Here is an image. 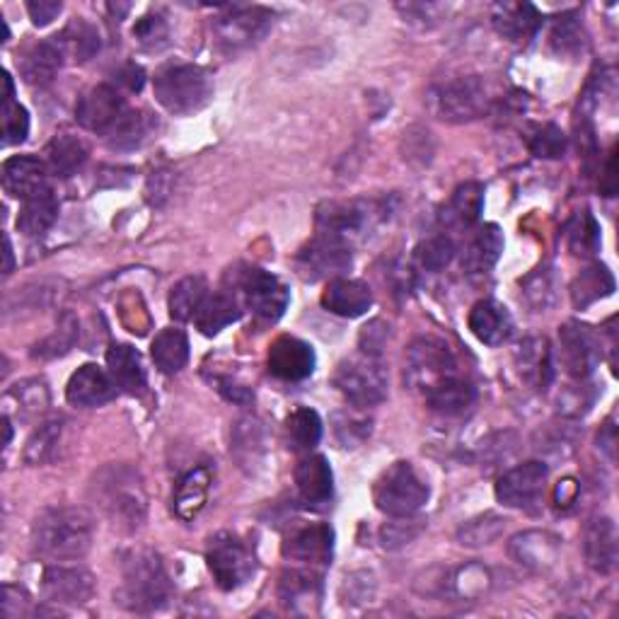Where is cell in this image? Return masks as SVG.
I'll use <instances>...</instances> for the list:
<instances>
[{"mask_svg":"<svg viewBox=\"0 0 619 619\" xmlns=\"http://www.w3.org/2000/svg\"><path fill=\"white\" fill-rule=\"evenodd\" d=\"M94 520L85 508H49L31 526V549L47 561L80 559L92 547Z\"/></svg>","mask_w":619,"mask_h":619,"instance_id":"cell-1","label":"cell"},{"mask_svg":"<svg viewBox=\"0 0 619 619\" xmlns=\"http://www.w3.org/2000/svg\"><path fill=\"white\" fill-rule=\"evenodd\" d=\"M173 595V583L163 559L153 549H136L124 559V583L116 603L131 612H155Z\"/></svg>","mask_w":619,"mask_h":619,"instance_id":"cell-2","label":"cell"},{"mask_svg":"<svg viewBox=\"0 0 619 619\" xmlns=\"http://www.w3.org/2000/svg\"><path fill=\"white\" fill-rule=\"evenodd\" d=\"M100 508L106 514L114 526L126 530H136L146 520V491L131 467L114 465L106 467L98 477L94 484Z\"/></svg>","mask_w":619,"mask_h":619,"instance_id":"cell-3","label":"cell"},{"mask_svg":"<svg viewBox=\"0 0 619 619\" xmlns=\"http://www.w3.org/2000/svg\"><path fill=\"white\" fill-rule=\"evenodd\" d=\"M155 98L169 114L189 116L204 110L213 100V80L201 66L175 63L157 71L153 80Z\"/></svg>","mask_w":619,"mask_h":619,"instance_id":"cell-4","label":"cell"},{"mask_svg":"<svg viewBox=\"0 0 619 619\" xmlns=\"http://www.w3.org/2000/svg\"><path fill=\"white\" fill-rule=\"evenodd\" d=\"M388 218V204L378 199H351V201H327L317 209V230L323 238L337 240L341 244H354Z\"/></svg>","mask_w":619,"mask_h":619,"instance_id":"cell-5","label":"cell"},{"mask_svg":"<svg viewBox=\"0 0 619 619\" xmlns=\"http://www.w3.org/2000/svg\"><path fill=\"white\" fill-rule=\"evenodd\" d=\"M372 501L390 518H412L429 501V484L412 463H394L372 487Z\"/></svg>","mask_w":619,"mask_h":619,"instance_id":"cell-6","label":"cell"},{"mask_svg":"<svg viewBox=\"0 0 619 619\" xmlns=\"http://www.w3.org/2000/svg\"><path fill=\"white\" fill-rule=\"evenodd\" d=\"M334 388L356 409L378 407L388 397V372L378 356L356 354L344 358L334 370Z\"/></svg>","mask_w":619,"mask_h":619,"instance_id":"cell-7","label":"cell"},{"mask_svg":"<svg viewBox=\"0 0 619 619\" xmlns=\"http://www.w3.org/2000/svg\"><path fill=\"white\" fill-rule=\"evenodd\" d=\"M489 90L487 83L479 76H460L447 83H441L431 92L433 112L445 122L465 124L475 122L489 112Z\"/></svg>","mask_w":619,"mask_h":619,"instance_id":"cell-8","label":"cell"},{"mask_svg":"<svg viewBox=\"0 0 619 619\" xmlns=\"http://www.w3.org/2000/svg\"><path fill=\"white\" fill-rule=\"evenodd\" d=\"M206 564L213 581L226 593L238 591L257 569V559H254L252 549L232 532H218V535L209 540Z\"/></svg>","mask_w":619,"mask_h":619,"instance_id":"cell-9","label":"cell"},{"mask_svg":"<svg viewBox=\"0 0 619 619\" xmlns=\"http://www.w3.org/2000/svg\"><path fill=\"white\" fill-rule=\"evenodd\" d=\"M404 376H407V382L414 390L429 392L431 388L439 386V382L460 376V372H457V361L453 351L447 349L441 339L424 337L416 339L409 346Z\"/></svg>","mask_w":619,"mask_h":619,"instance_id":"cell-10","label":"cell"},{"mask_svg":"<svg viewBox=\"0 0 619 619\" xmlns=\"http://www.w3.org/2000/svg\"><path fill=\"white\" fill-rule=\"evenodd\" d=\"M274 23V13L260 5H235L216 20L218 41L228 51H240L260 41Z\"/></svg>","mask_w":619,"mask_h":619,"instance_id":"cell-11","label":"cell"},{"mask_svg":"<svg viewBox=\"0 0 619 619\" xmlns=\"http://www.w3.org/2000/svg\"><path fill=\"white\" fill-rule=\"evenodd\" d=\"M547 477H549L547 465L538 460L522 463L514 469H508V472L496 482L498 504H504L506 508H522V510L535 508L544 494V487H547Z\"/></svg>","mask_w":619,"mask_h":619,"instance_id":"cell-12","label":"cell"},{"mask_svg":"<svg viewBox=\"0 0 619 619\" xmlns=\"http://www.w3.org/2000/svg\"><path fill=\"white\" fill-rule=\"evenodd\" d=\"M559 346L561 363L571 378L585 380L593 376L597 363L603 358L601 339L595 337L591 327L579 323H567L559 329Z\"/></svg>","mask_w":619,"mask_h":619,"instance_id":"cell-13","label":"cell"},{"mask_svg":"<svg viewBox=\"0 0 619 619\" xmlns=\"http://www.w3.org/2000/svg\"><path fill=\"white\" fill-rule=\"evenodd\" d=\"M244 303L264 323H276L288 307V288L264 269H248L242 276Z\"/></svg>","mask_w":619,"mask_h":619,"instance_id":"cell-14","label":"cell"},{"mask_svg":"<svg viewBox=\"0 0 619 619\" xmlns=\"http://www.w3.org/2000/svg\"><path fill=\"white\" fill-rule=\"evenodd\" d=\"M41 595L56 605H85L94 595V576L83 567L59 561L41 576Z\"/></svg>","mask_w":619,"mask_h":619,"instance_id":"cell-15","label":"cell"},{"mask_svg":"<svg viewBox=\"0 0 619 619\" xmlns=\"http://www.w3.org/2000/svg\"><path fill=\"white\" fill-rule=\"evenodd\" d=\"M129 110V104L112 85H94L76 104V116L80 126L94 134H106L122 119V114Z\"/></svg>","mask_w":619,"mask_h":619,"instance_id":"cell-16","label":"cell"},{"mask_svg":"<svg viewBox=\"0 0 619 619\" xmlns=\"http://www.w3.org/2000/svg\"><path fill=\"white\" fill-rule=\"evenodd\" d=\"M298 266H301V271L313 281L339 279L351 266V248L317 235V238L298 254Z\"/></svg>","mask_w":619,"mask_h":619,"instance_id":"cell-17","label":"cell"},{"mask_svg":"<svg viewBox=\"0 0 619 619\" xmlns=\"http://www.w3.org/2000/svg\"><path fill=\"white\" fill-rule=\"evenodd\" d=\"M315 351L307 341L298 337H279L269 346V370L271 376L286 382H301L313 376L315 370Z\"/></svg>","mask_w":619,"mask_h":619,"instance_id":"cell-18","label":"cell"},{"mask_svg":"<svg viewBox=\"0 0 619 619\" xmlns=\"http://www.w3.org/2000/svg\"><path fill=\"white\" fill-rule=\"evenodd\" d=\"M334 552V530L325 522L293 528L283 542V554L310 567H327Z\"/></svg>","mask_w":619,"mask_h":619,"instance_id":"cell-19","label":"cell"},{"mask_svg":"<svg viewBox=\"0 0 619 619\" xmlns=\"http://www.w3.org/2000/svg\"><path fill=\"white\" fill-rule=\"evenodd\" d=\"M116 382L112 380L110 370H104L94 363H85L76 372H73L66 388V400L73 407L92 409L102 407V404L112 402L116 397Z\"/></svg>","mask_w":619,"mask_h":619,"instance_id":"cell-20","label":"cell"},{"mask_svg":"<svg viewBox=\"0 0 619 619\" xmlns=\"http://www.w3.org/2000/svg\"><path fill=\"white\" fill-rule=\"evenodd\" d=\"M583 554L595 573H612L619 559V535L612 518L597 516L583 532Z\"/></svg>","mask_w":619,"mask_h":619,"instance_id":"cell-21","label":"cell"},{"mask_svg":"<svg viewBox=\"0 0 619 619\" xmlns=\"http://www.w3.org/2000/svg\"><path fill=\"white\" fill-rule=\"evenodd\" d=\"M298 496L310 508H323L334 496V477L327 457L307 455L295 467Z\"/></svg>","mask_w":619,"mask_h":619,"instance_id":"cell-22","label":"cell"},{"mask_svg":"<svg viewBox=\"0 0 619 619\" xmlns=\"http://www.w3.org/2000/svg\"><path fill=\"white\" fill-rule=\"evenodd\" d=\"M516 368L526 386L532 390H547L554 378V354L544 337L522 339L516 349Z\"/></svg>","mask_w":619,"mask_h":619,"instance_id":"cell-23","label":"cell"},{"mask_svg":"<svg viewBox=\"0 0 619 619\" xmlns=\"http://www.w3.org/2000/svg\"><path fill=\"white\" fill-rule=\"evenodd\" d=\"M49 187V167L39 157L15 155L3 165V189L20 201Z\"/></svg>","mask_w":619,"mask_h":619,"instance_id":"cell-24","label":"cell"},{"mask_svg":"<svg viewBox=\"0 0 619 619\" xmlns=\"http://www.w3.org/2000/svg\"><path fill=\"white\" fill-rule=\"evenodd\" d=\"M491 20L498 35L514 45H528L542 27V15L530 3H498Z\"/></svg>","mask_w":619,"mask_h":619,"instance_id":"cell-25","label":"cell"},{"mask_svg":"<svg viewBox=\"0 0 619 619\" xmlns=\"http://www.w3.org/2000/svg\"><path fill=\"white\" fill-rule=\"evenodd\" d=\"M323 305L329 310L332 315L354 319L366 315L370 305H372V291L363 283V281H354V279H332L327 283L325 293H323Z\"/></svg>","mask_w":619,"mask_h":619,"instance_id":"cell-26","label":"cell"},{"mask_svg":"<svg viewBox=\"0 0 619 619\" xmlns=\"http://www.w3.org/2000/svg\"><path fill=\"white\" fill-rule=\"evenodd\" d=\"M469 329L487 346H498L514 332V319L496 301H479L469 310Z\"/></svg>","mask_w":619,"mask_h":619,"instance_id":"cell-27","label":"cell"},{"mask_svg":"<svg viewBox=\"0 0 619 619\" xmlns=\"http://www.w3.org/2000/svg\"><path fill=\"white\" fill-rule=\"evenodd\" d=\"M484 211V187L479 181H465L453 191L443 209V223L447 228L469 230L477 226Z\"/></svg>","mask_w":619,"mask_h":619,"instance_id":"cell-28","label":"cell"},{"mask_svg":"<svg viewBox=\"0 0 619 619\" xmlns=\"http://www.w3.org/2000/svg\"><path fill=\"white\" fill-rule=\"evenodd\" d=\"M559 542L561 540L549 535V532L530 530L514 538V542H510V554H514V559L522 564V567L547 569L559 557Z\"/></svg>","mask_w":619,"mask_h":619,"instance_id":"cell-29","label":"cell"},{"mask_svg":"<svg viewBox=\"0 0 619 619\" xmlns=\"http://www.w3.org/2000/svg\"><path fill=\"white\" fill-rule=\"evenodd\" d=\"M106 370H110L116 388L129 394L143 392L148 382L143 358L129 344H114L110 351H106Z\"/></svg>","mask_w":619,"mask_h":619,"instance_id":"cell-30","label":"cell"},{"mask_svg":"<svg viewBox=\"0 0 619 619\" xmlns=\"http://www.w3.org/2000/svg\"><path fill=\"white\" fill-rule=\"evenodd\" d=\"M501 252H504V232L498 226H484L475 232V238L463 252V269L467 274L482 276L494 269Z\"/></svg>","mask_w":619,"mask_h":619,"instance_id":"cell-31","label":"cell"},{"mask_svg":"<svg viewBox=\"0 0 619 619\" xmlns=\"http://www.w3.org/2000/svg\"><path fill=\"white\" fill-rule=\"evenodd\" d=\"M63 49L59 47V41H39V45L31 47L25 56L23 63H20V71H23V78L29 85H39L45 88L63 66Z\"/></svg>","mask_w":619,"mask_h":619,"instance_id":"cell-32","label":"cell"},{"mask_svg":"<svg viewBox=\"0 0 619 619\" xmlns=\"http://www.w3.org/2000/svg\"><path fill=\"white\" fill-rule=\"evenodd\" d=\"M56 218H59V199L53 194V189L47 187L23 201V209H20L17 216V230L29 235V238H35V235H45Z\"/></svg>","mask_w":619,"mask_h":619,"instance_id":"cell-33","label":"cell"},{"mask_svg":"<svg viewBox=\"0 0 619 619\" xmlns=\"http://www.w3.org/2000/svg\"><path fill=\"white\" fill-rule=\"evenodd\" d=\"M477 397V392L472 388V382H467L465 378L455 376L447 378L439 386L431 388L429 392H424V400L435 414L443 416H457L465 409L472 407V402Z\"/></svg>","mask_w":619,"mask_h":619,"instance_id":"cell-34","label":"cell"},{"mask_svg":"<svg viewBox=\"0 0 619 619\" xmlns=\"http://www.w3.org/2000/svg\"><path fill=\"white\" fill-rule=\"evenodd\" d=\"M90 151L83 138L73 134H59L53 136L47 146V167L49 173L59 177H71L85 165Z\"/></svg>","mask_w":619,"mask_h":619,"instance_id":"cell-35","label":"cell"},{"mask_svg":"<svg viewBox=\"0 0 619 619\" xmlns=\"http://www.w3.org/2000/svg\"><path fill=\"white\" fill-rule=\"evenodd\" d=\"M211 491V472L209 467H197L189 475L181 477L175 494V514L185 522L194 520L204 510Z\"/></svg>","mask_w":619,"mask_h":619,"instance_id":"cell-36","label":"cell"},{"mask_svg":"<svg viewBox=\"0 0 619 619\" xmlns=\"http://www.w3.org/2000/svg\"><path fill=\"white\" fill-rule=\"evenodd\" d=\"M151 356L155 368L165 376H175L189 361V339L177 327H167L151 344Z\"/></svg>","mask_w":619,"mask_h":619,"instance_id":"cell-37","label":"cell"},{"mask_svg":"<svg viewBox=\"0 0 619 619\" xmlns=\"http://www.w3.org/2000/svg\"><path fill=\"white\" fill-rule=\"evenodd\" d=\"M615 293V276L603 264H593L583 269L571 283V301L579 310L591 307L593 303Z\"/></svg>","mask_w":619,"mask_h":619,"instance_id":"cell-38","label":"cell"},{"mask_svg":"<svg viewBox=\"0 0 619 619\" xmlns=\"http://www.w3.org/2000/svg\"><path fill=\"white\" fill-rule=\"evenodd\" d=\"M323 419L310 407H298L286 419V441L295 453H307L323 441Z\"/></svg>","mask_w":619,"mask_h":619,"instance_id":"cell-39","label":"cell"},{"mask_svg":"<svg viewBox=\"0 0 619 619\" xmlns=\"http://www.w3.org/2000/svg\"><path fill=\"white\" fill-rule=\"evenodd\" d=\"M238 319H240V307L235 303V298L228 293H216L206 298L194 317V323L201 329V334L216 337L228 325L238 323Z\"/></svg>","mask_w":619,"mask_h":619,"instance_id":"cell-40","label":"cell"},{"mask_svg":"<svg viewBox=\"0 0 619 619\" xmlns=\"http://www.w3.org/2000/svg\"><path fill=\"white\" fill-rule=\"evenodd\" d=\"M206 298H209L206 281L201 279V276H187V279H181L173 288V293H169V303H167L169 315H173V319H177V323H189V319L197 317Z\"/></svg>","mask_w":619,"mask_h":619,"instance_id":"cell-41","label":"cell"},{"mask_svg":"<svg viewBox=\"0 0 619 619\" xmlns=\"http://www.w3.org/2000/svg\"><path fill=\"white\" fill-rule=\"evenodd\" d=\"M148 134H151V119H148L143 112L129 106V110L122 114V119L104 134V141L110 143L114 151H134V148L146 141Z\"/></svg>","mask_w":619,"mask_h":619,"instance_id":"cell-42","label":"cell"},{"mask_svg":"<svg viewBox=\"0 0 619 619\" xmlns=\"http://www.w3.org/2000/svg\"><path fill=\"white\" fill-rule=\"evenodd\" d=\"M5 402H15V407L20 412V419L23 421H31L45 416L49 404H51V394L45 380L31 378V380H23L8 392Z\"/></svg>","mask_w":619,"mask_h":619,"instance_id":"cell-43","label":"cell"},{"mask_svg":"<svg viewBox=\"0 0 619 619\" xmlns=\"http://www.w3.org/2000/svg\"><path fill=\"white\" fill-rule=\"evenodd\" d=\"M232 453L235 457H238L240 467L260 465L262 455H264V429L257 419L244 416V419L235 424Z\"/></svg>","mask_w":619,"mask_h":619,"instance_id":"cell-44","label":"cell"},{"mask_svg":"<svg viewBox=\"0 0 619 619\" xmlns=\"http://www.w3.org/2000/svg\"><path fill=\"white\" fill-rule=\"evenodd\" d=\"M567 242L576 257H593L601 250V226L591 211H579L567 226Z\"/></svg>","mask_w":619,"mask_h":619,"instance_id":"cell-45","label":"cell"},{"mask_svg":"<svg viewBox=\"0 0 619 619\" xmlns=\"http://www.w3.org/2000/svg\"><path fill=\"white\" fill-rule=\"evenodd\" d=\"M319 576L313 571H298L291 569L281 576L279 595L288 607H298L301 603H317L319 601Z\"/></svg>","mask_w":619,"mask_h":619,"instance_id":"cell-46","label":"cell"},{"mask_svg":"<svg viewBox=\"0 0 619 619\" xmlns=\"http://www.w3.org/2000/svg\"><path fill=\"white\" fill-rule=\"evenodd\" d=\"M63 433V421H47L29 435L25 445V463L27 465H47L59 451Z\"/></svg>","mask_w":619,"mask_h":619,"instance_id":"cell-47","label":"cell"},{"mask_svg":"<svg viewBox=\"0 0 619 619\" xmlns=\"http://www.w3.org/2000/svg\"><path fill=\"white\" fill-rule=\"evenodd\" d=\"M522 295H526L528 305L535 310V313H547V310L557 303V281H554V274L547 266H540L535 274H530L526 281H522Z\"/></svg>","mask_w":619,"mask_h":619,"instance_id":"cell-48","label":"cell"},{"mask_svg":"<svg viewBox=\"0 0 619 619\" xmlns=\"http://www.w3.org/2000/svg\"><path fill=\"white\" fill-rule=\"evenodd\" d=\"M416 264L421 266L426 271H443L447 264L455 260V244L451 238H445V235H435V238L421 242L419 248H416Z\"/></svg>","mask_w":619,"mask_h":619,"instance_id":"cell-49","label":"cell"},{"mask_svg":"<svg viewBox=\"0 0 619 619\" xmlns=\"http://www.w3.org/2000/svg\"><path fill=\"white\" fill-rule=\"evenodd\" d=\"M63 53H73L76 61H88L100 49V37L88 23H73L59 39Z\"/></svg>","mask_w":619,"mask_h":619,"instance_id":"cell-50","label":"cell"},{"mask_svg":"<svg viewBox=\"0 0 619 619\" xmlns=\"http://www.w3.org/2000/svg\"><path fill=\"white\" fill-rule=\"evenodd\" d=\"M552 47L559 56H579L585 49V35L579 20L573 15H564L552 29Z\"/></svg>","mask_w":619,"mask_h":619,"instance_id":"cell-51","label":"cell"},{"mask_svg":"<svg viewBox=\"0 0 619 619\" xmlns=\"http://www.w3.org/2000/svg\"><path fill=\"white\" fill-rule=\"evenodd\" d=\"M504 528H506L504 518L487 514L482 518L465 522L460 532H457V538H460V544H467V547H482V544H491L494 540H498Z\"/></svg>","mask_w":619,"mask_h":619,"instance_id":"cell-52","label":"cell"},{"mask_svg":"<svg viewBox=\"0 0 619 619\" xmlns=\"http://www.w3.org/2000/svg\"><path fill=\"white\" fill-rule=\"evenodd\" d=\"M3 146L23 143L29 134V114L23 104H17L15 98H3Z\"/></svg>","mask_w":619,"mask_h":619,"instance_id":"cell-53","label":"cell"},{"mask_svg":"<svg viewBox=\"0 0 619 619\" xmlns=\"http://www.w3.org/2000/svg\"><path fill=\"white\" fill-rule=\"evenodd\" d=\"M530 151L544 160H557L567 151V136L554 124H544L530 136Z\"/></svg>","mask_w":619,"mask_h":619,"instance_id":"cell-54","label":"cell"},{"mask_svg":"<svg viewBox=\"0 0 619 619\" xmlns=\"http://www.w3.org/2000/svg\"><path fill=\"white\" fill-rule=\"evenodd\" d=\"M334 433L344 447H356L370 435V419L341 412L334 416Z\"/></svg>","mask_w":619,"mask_h":619,"instance_id":"cell-55","label":"cell"},{"mask_svg":"<svg viewBox=\"0 0 619 619\" xmlns=\"http://www.w3.org/2000/svg\"><path fill=\"white\" fill-rule=\"evenodd\" d=\"M134 37L143 49H163L167 45V23L160 15H143L134 27Z\"/></svg>","mask_w":619,"mask_h":619,"instance_id":"cell-56","label":"cell"},{"mask_svg":"<svg viewBox=\"0 0 619 619\" xmlns=\"http://www.w3.org/2000/svg\"><path fill=\"white\" fill-rule=\"evenodd\" d=\"M576 443H579V433H576L571 426H552L542 435L540 451L554 453V455H571L576 451Z\"/></svg>","mask_w":619,"mask_h":619,"instance_id":"cell-57","label":"cell"},{"mask_svg":"<svg viewBox=\"0 0 619 619\" xmlns=\"http://www.w3.org/2000/svg\"><path fill=\"white\" fill-rule=\"evenodd\" d=\"M453 591L460 597H475L479 593L487 591L489 585V573L482 567H465L460 571H455V576L451 579Z\"/></svg>","mask_w":619,"mask_h":619,"instance_id":"cell-58","label":"cell"},{"mask_svg":"<svg viewBox=\"0 0 619 619\" xmlns=\"http://www.w3.org/2000/svg\"><path fill=\"white\" fill-rule=\"evenodd\" d=\"M414 522L416 520H409V518H394L392 522H388V526L380 532L386 549L404 547V544H409L416 535H419L421 526H414Z\"/></svg>","mask_w":619,"mask_h":619,"instance_id":"cell-59","label":"cell"},{"mask_svg":"<svg viewBox=\"0 0 619 619\" xmlns=\"http://www.w3.org/2000/svg\"><path fill=\"white\" fill-rule=\"evenodd\" d=\"M63 5L56 3V0H39V3H27V13L31 17V23L37 27H45L49 23H53L61 15Z\"/></svg>","mask_w":619,"mask_h":619,"instance_id":"cell-60","label":"cell"},{"mask_svg":"<svg viewBox=\"0 0 619 619\" xmlns=\"http://www.w3.org/2000/svg\"><path fill=\"white\" fill-rule=\"evenodd\" d=\"M579 482L576 479L567 477V479H561V482L557 484V489H554V504H557V508H571L576 504V498H579Z\"/></svg>","mask_w":619,"mask_h":619,"instance_id":"cell-61","label":"cell"},{"mask_svg":"<svg viewBox=\"0 0 619 619\" xmlns=\"http://www.w3.org/2000/svg\"><path fill=\"white\" fill-rule=\"evenodd\" d=\"M119 85H126L131 92L134 90H141L143 88V71L138 66H126L124 71H119Z\"/></svg>","mask_w":619,"mask_h":619,"instance_id":"cell-62","label":"cell"},{"mask_svg":"<svg viewBox=\"0 0 619 619\" xmlns=\"http://www.w3.org/2000/svg\"><path fill=\"white\" fill-rule=\"evenodd\" d=\"M597 443H601L603 451H607V455H610V460L615 457V443H617V435H615V426L607 421L605 424V433L597 435Z\"/></svg>","mask_w":619,"mask_h":619,"instance_id":"cell-63","label":"cell"},{"mask_svg":"<svg viewBox=\"0 0 619 619\" xmlns=\"http://www.w3.org/2000/svg\"><path fill=\"white\" fill-rule=\"evenodd\" d=\"M13 274V248H10V240L5 238V276Z\"/></svg>","mask_w":619,"mask_h":619,"instance_id":"cell-64","label":"cell"}]
</instances>
